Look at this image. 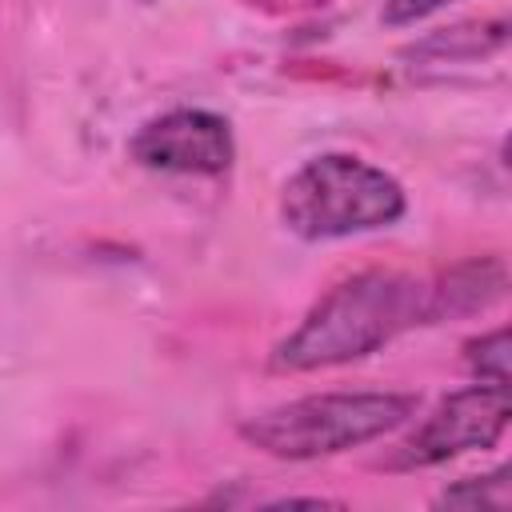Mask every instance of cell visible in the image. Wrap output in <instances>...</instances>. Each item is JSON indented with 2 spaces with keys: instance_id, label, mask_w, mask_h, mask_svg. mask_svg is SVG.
<instances>
[{
  "instance_id": "6da1fadb",
  "label": "cell",
  "mask_w": 512,
  "mask_h": 512,
  "mask_svg": "<svg viewBox=\"0 0 512 512\" xmlns=\"http://www.w3.org/2000/svg\"><path fill=\"white\" fill-rule=\"evenodd\" d=\"M428 320V284L400 272H360L328 288L272 348V368L312 372L360 360L396 332Z\"/></svg>"
},
{
  "instance_id": "7a4b0ae2",
  "label": "cell",
  "mask_w": 512,
  "mask_h": 512,
  "mask_svg": "<svg viewBox=\"0 0 512 512\" xmlns=\"http://www.w3.org/2000/svg\"><path fill=\"white\" fill-rule=\"evenodd\" d=\"M404 216V188L384 168L328 152L296 168L280 192V220L304 240H336L388 228Z\"/></svg>"
},
{
  "instance_id": "3957f363",
  "label": "cell",
  "mask_w": 512,
  "mask_h": 512,
  "mask_svg": "<svg viewBox=\"0 0 512 512\" xmlns=\"http://www.w3.org/2000/svg\"><path fill=\"white\" fill-rule=\"evenodd\" d=\"M416 412L408 392H324L288 400L240 424V436L280 460H316L368 444Z\"/></svg>"
},
{
  "instance_id": "277c9868",
  "label": "cell",
  "mask_w": 512,
  "mask_h": 512,
  "mask_svg": "<svg viewBox=\"0 0 512 512\" xmlns=\"http://www.w3.org/2000/svg\"><path fill=\"white\" fill-rule=\"evenodd\" d=\"M508 416H512V404H508L504 384H472L464 392H452L408 436V444L400 448V464L424 468V464H440L472 448H492L504 436Z\"/></svg>"
},
{
  "instance_id": "5b68a950",
  "label": "cell",
  "mask_w": 512,
  "mask_h": 512,
  "mask_svg": "<svg viewBox=\"0 0 512 512\" xmlns=\"http://www.w3.org/2000/svg\"><path fill=\"white\" fill-rule=\"evenodd\" d=\"M132 160L152 172H180V176H216L232 164L236 144L224 116L204 108H176L148 120L132 144Z\"/></svg>"
},
{
  "instance_id": "8992f818",
  "label": "cell",
  "mask_w": 512,
  "mask_h": 512,
  "mask_svg": "<svg viewBox=\"0 0 512 512\" xmlns=\"http://www.w3.org/2000/svg\"><path fill=\"white\" fill-rule=\"evenodd\" d=\"M504 292V268L496 260H472L428 284V320L488 308Z\"/></svg>"
},
{
  "instance_id": "52a82bcc",
  "label": "cell",
  "mask_w": 512,
  "mask_h": 512,
  "mask_svg": "<svg viewBox=\"0 0 512 512\" xmlns=\"http://www.w3.org/2000/svg\"><path fill=\"white\" fill-rule=\"evenodd\" d=\"M508 40V24L504 20H484V24H460V28H444L428 40H420L412 48V56H436V60H468L480 52H492Z\"/></svg>"
},
{
  "instance_id": "ba28073f",
  "label": "cell",
  "mask_w": 512,
  "mask_h": 512,
  "mask_svg": "<svg viewBox=\"0 0 512 512\" xmlns=\"http://www.w3.org/2000/svg\"><path fill=\"white\" fill-rule=\"evenodd\" d=\"M508 500H512L508 472H492V476L460 480V484L444 488L436 504H448V508H508Z\"/></svg>"
},
{
  "instance_id": "9c48e42d",
  "label": "cell",
  "mask_w": 512,
  "mask_h": 512,
  "mask_svg": "<svg viewBox=\"0 0 512 512\" xmlns=\"http://www.w3.org/2000/svg\"><path fill=\"white\" fill-rule=\"evenodd\" d=\"M468 368L480 384H504L508 388V328H496L468 344Z\"/></svg>"
},
{
  "instance_id": "30bf717a",
  "label": "cell",
  "mask_w": 512,
  "mask_h": 512,
  "mask_svg": "<svg viewBox=\"0 0 512 512\" xmlns=\"http://www.w3.org/2000/svg\"><path fill=\"white\" fill-rule=\"evenodd\" d=\"M444 4L448 0H384V24H412Z\"/></svg>"
}]
</instances>
